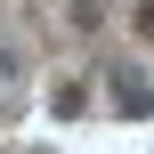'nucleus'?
<instances>
[{
  "label": "nucleus",
  "mask_w": 154,
  "mask_h": 154,
  "mask_svg": "<svg viewBox=\"0 0 154 154\" xmlns=\"http://www.w3.org/2000/svg\"><path fill=\"white\" fill-rule=\"evenodd\" d=\"M138 32H146V41H154V0H146V8H138Z\"/></svg>",
  "instance_id": "1"
}]
</instances>
